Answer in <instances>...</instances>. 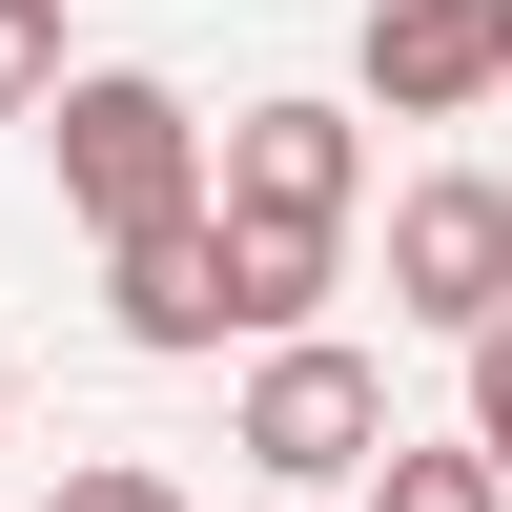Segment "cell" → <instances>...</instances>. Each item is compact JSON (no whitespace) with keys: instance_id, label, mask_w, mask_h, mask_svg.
<instances>
[{"instance_id":"obj_1","label":"cell","mask_w":512,"mask_h":512,"mask_svg":"<svg viewBox=\"0 0 512 512\" xmlns=\"http://www.w3.org/2000/svg\"><path fill=\"white\" fill-rule=\"evenodd\" d=\"M41 144H62V205H82V226H164V205H205V123H185V82H144V62H62V82H41Z\"/></svg>"},{"instance_id":"obj_2","label":"cell","mask_w":512,"mask_h":512,"mask_svg":"<svg viewBox=\"0 0 512 512\" xmlns=\"http://www.w3.org/2000/svg\"><path fill=\"white\" fill-rule=\"evenodd\" d=\"M246 472H267V492H349L369 472V451H390V369H369V349H328V328H267V369H246Z\"/></svg>"},{"instance_id":"obj_3","label":"cell","mask_w":512,"mask_h":512,"mask_svg":"<svg viewBox=\"0 0 512 512\" xmlns=\"http://www.w3.org/2000/svg\"><path fill=\"white\" fill-rule=\"evenodd\" d=\"M390 308L451 328V349L512 308V185H492V164H431V185L390 205Z\"/></svg>"},{"instance_id":"obj_4","label":"cell","mask_w":512,"mask_h":512,"mask_svg":"<svg viewBox=\"0 0 512 512\" xmlns=\"http://www.w3.org/2000/svg\"><path fill=\"white\" fill-rule=\"evenodd\" d=\"M369 103H390V123L512 103V0H369Z\"/></svg>"},{"instance_id":"obj_5","label":"cell","mask_w":512,"mask_h":512,"mask_svg":"<svg viewBox=\"0 0 512 512\" xmlns=\"http://www.w3.org/2000/svg\"><path fill=\"white\" fill-rule=\"evenodd\" d=\"M349 185H369L349 103H246L226 123V205H267V226H349Z\"/></svg>"},{"instance_id":"obj_6","label":"cell","mask_w":512,"mask_h":512,"mask_svg":"<svg viewBox=\"0 0 512 512\" xmlns=\"http://www.w3.org/2000/svg\"><path fill=\"white\" fill-rule=\"evenodd\" d=\"M103 267H123V349H226V267H205V205L123 226Z\"/></svg>"},{"instance_id":"obj_7","label":"cell","mask_w":512,"mask_h":512,"mask_svg":"<svg viewBox=\"0 0 512 512\" xmlns=\"http://www.w3.org/2000/svg\"><path fill=\"white\" fill-rule=\"evenodd\" d=\"M205 267H226V328H308L349 226H267V205H205Z\"/></svg>"},{"instance_id":"obj_8","label":"cell","mask_w":512,"mask_h":512,"mask_svg":"<svg viewBox=\"0 0 512 512\" xmlns=\"http://www.w3.org/2000/svg\"><path fill=\"white\" fill-rule=\"evenodd\" d=\"M369 512H512V472H492V451H369Z\"/></svg>"},{"instance_id":"obj_9","label":"cell","mask_w":512,"mask_h":512,"mask_svg":"<svg viewBox=\"0 0 512 512\" xmlns=\"http://www.w3.org/2000/svg\"><path fill=\"white\" fill-rule=\"evenodd\" d=\"M41 82H62V0H0V123H21Z\"/></svg>"},{"instance_id":"obj_10","label":"cell","mask_w":512,"mask_h":512,"mask_svg":"<svg viewBox=\"0 0 512 512\" xmlns=\"http://www.w3.org/2000/svg\"><path fill=\"white\" fill-rule=\"evenodd\" d=\"M472 451H492V472H512V308L472 328Z\"/></svg>"},{"instance_id":"obj_11","label":"cell","mask_w":512,"mask_h":512,"mask_svg":"<svg viewBox=\"0 0 512 512\" xmlns=\"http://www.w3.org/2000/svg\"><path fill=\"white\" fill-rule=\"evenodd\" d=\"M41 512H185V492H164V472H123V451H103V472H62Z\"/></svg>"},{"instance_id":"obj_12","label":"cell","mask_w":512,"mask_h":512,"mask_svg":"<svg viewBox=\"0 0 512 512\" xmlns=\"http://www.w3.org/2000/svg\"><path fill=\"white\" fill-rule=\"evenodd\" d=\"M0 390H21V369H0Z\"/></svg>"}]
</instances>
